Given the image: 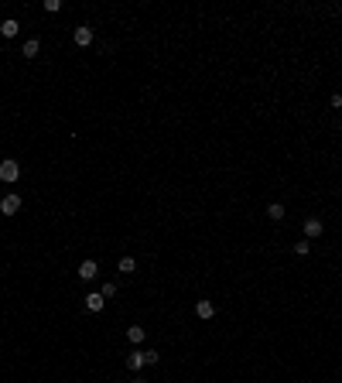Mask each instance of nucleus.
Instances as JSON below:
<instances>
[{
  "mask_svg": "<svg viewBox=\"0 0 342 383\" xmlns=\"http://www.w3.org/2000/svg\"><path fill=\"white\" fill-rule=\"evenodd\" d=\"M329 103H332V110H339V106H342V92H332Z\"/></svg>",
  "mask_w": 342,
  "mask_h": 383,
  "instance_id": "obj_18",
  "label": "nucleus"
},
{
  "mask_svg": "<svg viewBox=\"0 0 342 383\" xmlns=\"http://www.w3.org/2000/svg\"><path fill=\"white\" fill-rule=\"evenodd\" d=\"M103 308H106V298H103L100 291L86 294V312H92V315H96V312H103Z\"/></svg>",
  "mask_w": 342,
  "mask_h": 383,
  "instance_id": "obj_5",
  "label": "nucleus"
},
{
  "mask_svg": "<svg viewBox=\"0 0 342 383\" xmlns=\"http://www.w3.org/2000/svg\"><path fill=\"white\" fill-rule=\"evenodd\" d=\"M82 277V281H92V277H96V274H100V264H96V260H82L79 264V271H76Z\"/></svg>",
  "mask_w": 342,
  "mask_h": 383,
  "instance_id": "obj_4",
  "label": "nucleus"
},
{
  "mask_svg": "<svg viewBox=\"0 0 342 383\" xmlns=\"http://www.w3.org/2000/svg\"><path fill=\"white\" fill-rule=\"evenodd\" d=\"M38 52H41V41H38V38H28V41L21 45V55L24 58H34Z\"/></svg>",
  "mask_w": 342,
  "mask_h": 383,
  "instance_id": "obj_8",
  "label": "nucleus"
},
{
  "mask_svg": "<svg viewBox=\"0 0 342 383\" xmlns=\"http://www.w3.org/2000/svg\"><path fill=\"white\" fill-rule=\"evenodd\" d=\"M195 315L202 318V322H209V318L216 315V304L212 301H195Z\"/></svg>",
  "mask_w": 342,
  "mask_h": 383,
  "instance_id": "obj_7",
  "label": "nucleus"
},
{
  "mask_svg": "<svg viewBox=\"0 0 342 383\" xmlns=\"http://www.w3.org/2000/svg\"><path fill=\"white\" fill-rule=\"evenodd\" d=\"M17 178H21V164H17L14 158L0 161V181H7V185H14Z\"/></svg>",
  "mask_w": 342,
  "mask_h": 383,
  "instance_id": "obj_1",
  "label": "nucleus"
},
{
  "mask_svg": "<svg viewBox=\"0 0 342 383\" xmlns=\"http://www.w3.org/2000/svg\"><path fill=\"white\" fill-rule=\"evenodd\" d=\"M267 216H271V219H284V205L271 202V205H267Z\"/></svg>",
  "mask_w": 342,
  "mask_h": 383,
  "instance_id": "obj_12",
  "label": "nucleus"
},
{
  "mask_svg": "<svg viewBox=\"0 0 342 383\" xmlns=\"http://www.w3.org/2000/svg\"><path fill=\"white\" fill-rule=\"evenodd\" d=\"M72 41H76L79 48H89V45H92V28H86V24H82V28H76Z\"/></svg>",
  "mask_w": 342,
  "mask_h": 383,
  "instance_id": "obj_6",
  "label": "nucleus"
},
{
  "mask_svg": "<svg viewBox=\"0 0 342 383\" xmlns=\"http://www.w3.org/2000/svg\"><path fill=\"white\" fill-rule=\"evenodd\" d=\"M100 294H103V298H106V301H110V298H113V294H116V284H103V288H100Z\"/></svg>",
  "mask_w": 342,
  "mask_h": 383,
  "instance_id": "obj_15",
  "label": "nucleus"
},
{
  "mask_svg": "<svg viewBox=\"0 0 342 383\" xmlns=\"http://www.w3.org/2000/svg\"><path fill=\"white\" fill-rule=\"evenodd\" d=\"M134 383H144V380H134Z\"/></svg>",
  "mask_w": 342,
  "mask_h": 383,
  "instance_id": "obj_19",
  "label": "nucleus"
},
{
  "mask_svg": "<svg viewBox=\"0 0 342 383\" xmlns=\"http://www.w3.org/2000/svg\"><path fill=\"white\" fill-rule=\"evenodd\" d=\"M140 366H148V363H144V349H137V352L127 356V370H140Z\"/></svg>",
  "mask_w": 342,
  "mask_h": 383,
  "instance_id": "obj_10",
  "label": "nucleus"
},
{
  "mask_svg": "<svg viewBox=\"0 0 342 383\" xmlns=\"http://www.w3.org/2000/svg\"><path fill=\"white\" fill-rule=\"evenodd\" d=\"M0 212L4 216H17L21 212V195H17V192H7V195L0 199Z\"/></svg>",
  "mask_w": 342,
  "mask_h": 383,
  "instance_id": "obj_2",
  "label": "nucleus"
},
{
  "mask_svg": "<svg viewBox=\"0 0 342 383\" xmlns=\"http://www.w3.org/2000/svg\"><path fill=\"white\" fill-rule=\"evenodd\" d=\"M158 360H161V352H154V349H148V352H144V363H148V366H154Z\"/></svg>",
  "mask_w": 342,
  "mask_h": 383,
  "instance_id": "obj_16",
  "label": "nucleus"
},
{
  "mask_svg": "<svg viewBox=\"0 0 342 383\" xmlns=\"http://www.w3.org/2000/svg\"><path fill=\"white\" fill-rule=\"evenodd\" d=\"M58 7H62V4H58V0H45V11H48V14H55Z\"/></svg>",
  "mask_w": 342,
  "mask_h": 383,
  "instance_id": "obj_17",
  "label": "nucleus"
},
{
  "mask_svg": "<svg viewBox=\"0 0 342 383\" xmlns=\"http://www.w3.org/2000/svg\"><path fill=\"white\" fill-rule=\"evenodd\" d=\"M17 31H21V24L14 21V17H7V21L0 24V34H4V38H17Z\"/></svg>",
  "mask_w": 342,
  "mask_h": 383,
  "instance_id": "obj_9",
  "label": "nucleus"
},
{
  "mask_svg": "<svg viewBox=\"0 0 342 383\" xmlns=\"http://www.w3.org/2000/svg\"><path fill=\"white\" fill-rule=\"evenodd\" d=\"M308 250H311V243H308V240H298V243H295V253H298V257H308Z\"/></svg>",
  "mask_w": 342,
  "mask_h": 383,
  "instance_id": "obj_14",
  "label": "nucleus"
},
{
  "mask_svg": "<svg viewBox=\"0 0 342 383\" xmlns=\"http://www.w3.org/2000/svg\"><path fill=\"white\" fill-rule=\"evenodd\" d=\"M127 339H130L134 346H140V342H144V328H140V325H130V328H127Z\"/></svg>",
  "mask_w": 342,
  "mask_h": 383,
  "instance_id": "obj_11",
  "label": "nucleus"
},
{
  "mask_svg": "<svg viewBox=\"0 0 342 383\" xmlns=\"http://www.w3.org/2000/svg\"><path fill=\"white\" fill-rule=\"evenodd\" d=\"M137 271V260L134 257H124L120 260V274H134Z\"/></svg>",
  "mask_w": 342,
  "mask_h": 383,
  "instance_id": "obj_13",
  "label": "nucleus"
},
{
  "mask_svg": "<svg viewBox=\"0 0 342 383\" xmlns=\"http://www.w3.org/2000/svg\"><path fill=\"white\" fill-rule=\"evenodd\" d=\"M322 233H325V223H322V219H315V216L305 219V240H315V236H322Z\"/></svg>",
  "mask_w": 342,
  "mask_h": 383,
  "instance_id": "obj_3",
  "label": "nucleus"
}]
</instances>
